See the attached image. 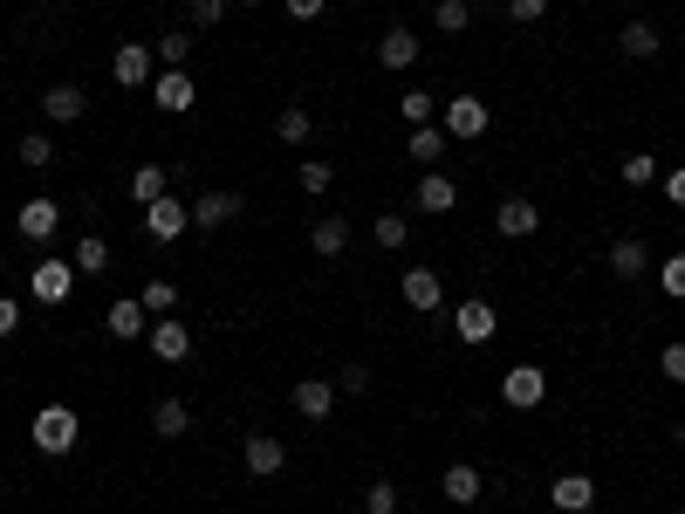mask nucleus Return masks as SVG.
Here are the masks:
<instances>
[{
  "mask_svg": "<svg viewBox=\"0 0 685 514\" xmlns=\"http://www.w3.org/2000/svg\"><path fill=\"white\" fill-rule=\"evenodd\" d=\"M289 14L295 21H322V0H289Z\"/></svg>",
  "mask_w": 685,
  "mask_h": 514,
  "instance_id": "obj_45",
  "label": "nucleus"
},
{
  "mask_svg": "<svg viewBox=\"0 0 685 514\" xmlns=\"http://www.w3.org/2000/svg\"><path fill=\"white\" fill-rule=\"evenodd\" d=\"M69 289H75V261H34V274H28V295L42 302V309L69 302Z\"/></svg>",
  "mask_w": 685,
  "mask_h": 514,
  "instance_id": "obj_5",
  "label": "nucleus"
},
{
  "mask_svg": "<svg viewBox=\"0 0 685 514\" xmlns=\"http://www.w3.org/2000/svg\"><path fill=\"white\" fill-rule=\"evenodd\" d=\"M439 487H446V501H453V507H473L480 494H487V473L466 466V460H453L446 473H439Z\"/></svg>",
  "mask_w": 685,
  "mask_h": 514,
  "instance_id": "obj_15",
  "label": "nucleus"
},
{
  "mask_svg": "<svg viewBox=\"0 0 685 514\" xmlns=\"http://www.w3.org/2000/svg\"><path fill=\"white\" fill-rule=\"evenodd\" d=\"M665 192H672V200H678V206H685V165H678V172H672V179H665Z\"/></svg>",
  "mask_w": 685,
  "mask_h": 514,
  "instance_id": "obj_46",
  "label": "nucleus"
},
{
  "mask_svg": "<svg viewBox=\"0 0 685 514\" xmlns=\"http://www.w3.org/2000/svg\"><path fill=\"white\" fill-rule=\"evenodd\" d=\"M103 330H110L117 343H138V336H151V309L131 302V295H117V302L103 309Z\"/></svg>",
  "mask_w": 685,
  "mask_h": 514,
  "instance_id": "obj_9",
  "label": "nucleus"
},
{
  "mask_svg": "<svg viewBox=\"0 0 685 514\" xmlns=\"http://www.w3.org/2000/svg\"><path fill=\"white\" fill-rule=\"evenodd\" d=\"M151 432H158V440H185V432H192V412H185L179 399H158V405H151Z\"/></svg>",
  "mask_w": 685,
  "mask_h": 514,
  "instance_id": "obj_25",
  "label": "nucleus"
},
{
  "mask_svg": "<svg viewBox=\"0 0 685 514\" xmlns=\"http://www.w3.org/2000/svg\"><path fill=\"white\" fill-rule=\"evenodd\" d=\"M83 110H90V97L75 90V83H56V90H42V117H49V124H83Z\"/></svg>",
  "mask_w": 685,
  "mask_h": 514,
  "instance_id": "obj_16",
  "label": "nucleus"
},
{
  "mask_svg": "<svg viewBox=\"0 0 685 514\" xmlns=\"http://www.w3.org/2000/svg\"><path fill=\"white\" fill-rule=\"evenodd\" d=\"M14 330H21V302L0 295V336H14Z\"/></svg>",
  "mask_w": 685,
  "mask_h": 514,
  "instance_id": "obj_44",
  "label": "nucleus"
},
{
  "mask_svg": "<svg viewBox=\"0 0 685 514\" xmlns=\"http://www.w3.org/2000/svg\"><path fill=\"white\" fill-rule=\"evenodd\" d=\"M295 185L309 192V200H322V192H330V185H336V172H330V165H322V158H302V172H295Z\"/></svg>",
  "mask_w": 685,
  "mask_h": 514,
  "instance_id": "obj_34",
  "label": "nucleus"
},
{
  "mask_svg": "<svg viewBox=\"0 0 685 514\" xmlns=\"http://www.w3.org/2000/svg\"><path fill=\"white\" fill-rule=\"evenodd\" d=\"M432 21H439V34H466V21H473V0H439V8H432Z\"/></svg>",
  "mask_w": 685,
  "mask_h": 514,
  "instance_id": "obj_33",
  "label": "nucleus"
},
{
  "mask_svg": "<svg viewBox=\"0 0 685 514\" xmlns=\"http://www.w3.org/2000/svg\"><path fill=\"white\" fill-rule=\"evenodd\" d=\"M240 460H248V473H254V481H274V473L289 466V446H281L274 432H254V440L240 446Z\"/></svg>",
  "mask_w": 685,
  "mask_h": 514,
  "instance_id": "obj_14",
  "label": "nucleus"
},
{
  "mask_svg": "<svg viewBox=\"0 0 685 514\" xmlns=\"http://www.w3.org/2000/svg\"><path fill=\"white\" fill-rule=\"evenodd\" d=\"M397 295H405V309L432 315L439 302H446V282H439V268H405V282H397Z\"/></svg>",
  "mask_w": 685,
  "mask_h": 514,
  "instance_id": "obj_13",
  "label": "nucleus"
},
{
  "mask_svg": "<svg viewBox=\"0 0 685 514\" xmlns=\"http://www.w3.org/2000/svg\"><path fill=\"white\" fill-rule=\"evenodd\" d=\"M644 268H652V254H644V241H617V248H611V274H617V282H637Z\"/></svg>",
  "mask_w": 685,
  "mask_h": 514,
  "instance_id": "obj_28",
  "label": "nucleus"
},
{
  "mask_svg": "<svg viewBox=\"0 0 685 514\" xmlns=\"http://www.w3.org/2000/svg\"><path fill=\"white\" fill-rule=\"evenodd\" d=\"M110 75H117V90H151V75H158V56L144 42H124L110 56Z\"/></svg>",
  "mask_w": 685,
  "mask_h": 514,
  "instance_id": "obj_7",
  "label": "nucleus"
},
{
  "mask_svg": "<svg viewBox=\"0 0 685 514\" xmlns=\"http://www.w3.org/2000/svg\"><path fill=\"white\" fill-rule=\"evenodd\" d=\"M165 192H172L165 165H138V172H131V200H138V206H151V200H165Z\"/></svg>",
  "mask_w": 685,
  "mask_h": 514,
  "instance_id": "obj_29",
  "label": "nucleus"
},
{
  "mask_svg": "<svg viewBox=\"0 0 685 514\" xmlns=\"http://www.w3.org/2000/svg\"><path fill=\"white\" fill-rule=\"evenodd\" d=\"M658 371H665L672 384H685V343H665V350H658Z\"/></svg>",
  "mask_w": 685,
  "mask_h": 514,
  "instance_id": "obj_42",
  "label": "nucleus"
},
{
  "mask_svg": "<svg viewBox=\"0 0 685 514\" xmlns=\"http://www.w3.org/2000/svg\"><path fill=\"white\" fill-rule=\"evenodd\" d=\"M501 330V315H494V302H480V295H466L460 309H453V336L460 343H487Z\"/></svg>",
  "mask_w": 685,
  "mask_h": 514,
  "instance_id": "obj_10",
  "label": "nucleus"
},
{
  "mask_svg": "<svg viewBox=\"0 0 685 514\" xmlns=\"http://www.w3.org/2000/svg\"><path fill=\"white\" fill-rule=\"evenodd\" d=\"M377 62H384L391 75H397V69H412V62H419V34H412V28H391L384 42H377Z\"/></svg>",
  "mask_w": 685,
  "mask_h": 514,
  "instance_id": "obj_24",
  "label": "nucleus"
},
{
  "mask_svg": "<svg viewBox=\"0 0 685 514\" xmlns=\"http://www.w3.org/2000/svg\"><path fill=\"white\" fill-rule=\"evenodd\" d=\"M364 507H371V514H397V481H371V487H364Z\"/></svg>",
  "mask_w": 685,
  "mask_h": 514,
  "instance_id": "obj_39",
  "label": "nucleus"
},
{
  "mask_svg": "<svg viewBox=\"0 0 685 514\" xmlns=\"http://www.w3.org/2000/svg\"><path fill=\"white\" fill-rule=\"evenodd\" d=\"M487 124H494V117H487V103H480V97H446V103H439V131L460 138V144L487 138Z\"/></svg>",
  "mask_w": 685,
  "mask_h": 514,
  "instance_id": "obj_2",
  "label": "nucleus"
},
{
  "mask_svg": "<svg viewBox=\"0 0 685 514\" xmlns=\"http://www.w3.org/2000/svg\"><path fill=\"white\" fill-rule=\"evenodd\" d=\"M144 343H151L158 364H185V357H192V330L179 323V315H151V336H144Z\"/></svg>",
  "mask_w": 685,
  "mask_h": 514,
  "instance_id": "obj_6",
  "label": "nucleus"
},
{
  "mask_svg": "<svg viewBox=\"0 0 685 514\" xmlns=\"http://www.w3.org/2000/svg\"><path fill=\"white\" fill-rule=\"evenodd\" d=\"M185 226H192V206H179V192H165V200L144 206V233H151V241H179Z\"/></svg>",
  "mask_w": 685,
  "mask_h": 514,
  "instance_id": "obj_11",
  "label": "nucleus"
},
{
  "mask_svg": "<svg viewBox=\"0 0 685 514\" xmlns=\"http://www.w3.org/2000/svg\"><path fill=\"white\" fill-rule=\"evenodd\" d=\"M548 14V0H507V21H521V28H535Z\"/></svg>",
  "mask_w": 685,
  "mask_h": 514,
  "instance_id": "obj_41",
  "label": "nucleus"
},
{
  "mask_svg": "<svg viewBox=\"0 0 685 514\" xmlns=\"http://www.w3.org/2000/svg\"><path fill=\"white\" fill-rule=\"evenodd\" d=\"M446 144H453V138L439 131V124H412V138H405V151L419 158L425 172H439V158H446Z\"/></svg>",
  "mask_w": 685,
  "mask_h": 514,
  "instance_id": "obj_22",
  "label": "nucleus"
},
{
  "mask_svg": "<svg viewBox=\"0 0 685 514\" xmlns=\"http://www.w3.org/2000/svg\"><path fill=\"white\" fill-rule=\"evenodd\" d=\"M28 440L34 453H75V440H83V419H75L69 405H42L28 419Z\"/></svg>",
  "mask_w": 685,
  "mask_h": 514,
  "instance_id": "obj_1",
  "label": "nucleus"
},
{
  "mask_svg": "<svg viewBox=\"0 0 685 514\" xmlns=\"http://www.w3.org/2000/svg\"><path fill=\"white\" fill-rule=\"evenodd\" d=\"M658 289H665L672 302H685V254H672V261H658Z\"/></svg>",
  "mask_w": 685,
  "mask_h": 514,
  "instance_id": "obj_38",
  "label": "nucleus"
},
{
  "mask_svg": "<svg viewBox=\"0 0 685 514\" xmlns=\"http://www.w3.org/2000/svg\"><path fill=\"white\" fill-rule=\"evenodd\" d=\"M226 220H240V192H199L192 200V226H226Z\"/></svg>",
  "mask_w": 685,
  "mask_h": 514,
  "instance_id": "obj_20",
  "label": "nucleus"
},
{
  "mask_svg": "<svg viewBox=\"0 0 685 514\" xmlns=\"http://www.w3.org/2000/svg\"><path fill=\"white\" fill-rule=\"evenodd\" d=\"M151 56L165 62V69H185V56H192V34H185V28H172V34H158V42H151Z\"/></svg>",
  "mask_w": 685,
  "mask_h": 514,
  "instance_id": "obj_32",
  "label": "nucleus"
},
{
  "mask_svg": "<svg viewBox=\"0 0 685 514\" xmlns=\"http://www.w3.org/2000/svg\"><path fill=\"white\" fill-rule=\"evenodd\" d=\"M185 8H192V28H213L226 14V0H185Z\"/></svg>",
  "mask_w": 685,
  "mask_h": 514,
  "instance_id": "obj_43",
  "label": "nucleus"
},
{
  "mask_svg": "<svg viewBox=\"0 0 685 514\" xmlns=\"http://www.w3.org/2000/svg\"><path fill=\"white\" fill-rule=\"evenodd\" d=\"M652 179H658V158L652 151H631L624 158V185H652Z\"/></svg>",
  "mask_w": 685,
  "mask_h": 514,
  "instance_id": "obj_37",
  "label": "nucleus"
},
{
  "mask_svg": "<svg viewBox=\"0 0 685 514\" xmlns=\"http://www.w3.org/2000/svg\"><path fill=\"white\" fill-rule=\"evenodd\" d=\"M371 233H377V248H405V241H412V220H405V213H377Z\"/></svg>",
  "mask_w": 685,
  "mask_h": 514,
  "instance_id": "obj_35",
  "label": "nucleus"
},
{
  "mask_svg": "<svg viewBox=\"0 0 685 514\" xmlns=\"http://www.w3.org/2000/svg\"><path fill=\"white\" fill-rule=\"evenodd\" d=\"M309 248H315L322 261H336V254L350 248V220H343V213H322V220L309 226Z\"/></svg>",
  "mask_w": 685,
  "mask_h": 514,
  "instance_id": "obj_21",
  "label": "nucleus"
},
{
  "mask_svg": "<svg viewBox=\"0 0 685 514\" xmlns=\"http://www.w3.org/2000/svg\"><path fill=\"white\" fill-rule=\"evenodd\" d=\"M548 399V371L542 364H514V371H501V405L507 412H535Z\"/></svg>",
  "mask_w": 685,
  "mask_h": 514,
  "instance_id": "obj_3",
  "label": "nucleus"
},
{
  "mask_svg": "<svg viewBox=\"0 0 685 514\" xmlns=\"http://www.w3.org/2000/svg\"><path fill=\"white\" fill-rule=\"evenodd\" d=\"M274 138H281V144H309V138H315V117H309L302 103H289V110L274 117Z\"/></svg>",
  "mask_w": 685,
  "mask_h": 514,
  "instance_id": "obj_26",
  "label": "nucleus"
},
{
  "mask_svg": "<svg viewBox=\"0 0 685 514\" xmlns=\"http://www.w3.org/2000/svg\"><path fill=\"white\" fill-rule=\"evenodd\" d=\"M151 103L165 110V117H185V110L199 103V90H192V75H185V69H158V75H151Z\"/></svg>",
  "mask_w": 685,
  "mask_h": 514,
  "instance_id": "obj_8",
  "label": "nucleus"
},
{
  "mask_svg": "<svg viewBox=\"0 0 685 514\" xmlns=\"http://www.w3.org/2000/svg\"><path fill=\"white\" fill-rule=\"evenodd\" d=\"M56 226H62V200H21L14 233H21L28 248H49V241H56Z\"/></svg>",
  "mask_w": 685,
  "mask_h": 514,
  "instance_id": "obj_4",
  "label": "nucleus"
},
{
  "mask_svg": "<svg viewBox=\"0 0 685 514\" xmlns=\"http://www.w3.org/2000/svg\"><path fill=\"white\" fill-rule=\"evenodd\" d=\"M617 49H624L631 62H652L665 42H658V28H652V21H624V28H617Z\"/></svg>",
  "mask_w": 685,
  "mask_h": 514,
  "instance_id": "obj_23",
  "label": "nucleus"
},
{
  "mask_svg": "<svg viewBox=\"0 0 685 514\" xmlns=\"http://www.w3.org/2000/svg\"><path fill=\"white\" fill-rule=\"evenodd\" d=\"M412 206H419V213H453V206H460V185H453L446 172H425L419 192H412Z\"/></svg>",
  "mask_w": 685,
  "mask_h": 514,
  "instance_id": "obj_18",
  "label": "nucleus"
},
{
  "mask_svg": "<svg viewBox=\"0 0 685 514\" xmlns=\"http://www.w3.org/2000/svg\"><path fill=\"white\" fill-rule=\"evenodd\" d=\"M336 391H343V399H364V391H371V371H364V364H343V371H336Z\"/></svg>",
  "mask_w": 685,
  "mask_h": 514,
  "instance_id": "obj_40",
  "label": "nucleus"
},
{
  "mask_svg": "<svg viewBox=\"0 0 685 514\" xmlns=\"http://www.w3.org/2000/svg\"><path fill=\"white\" fill-rule=\"evenodd\" d=\"M494 226L507 233V241H528V233L542 226V206H535V200H501V206H494Z\"/></svg>",
  "mask_w": 685,
  "mask_h": 514,
  "instance_id": "obj_17",
  "label": "nucleus"
},
{
  "mask_svg": "<svg viewBox=\"0 0 685 514\" xmlns=\"http://www.w3.org/2000/svg\"><path fill=\"white\" fill-rule=\"evenodd\" d=\"M548 507L555 514H590L596 507V481L590 473H562V481H548Z\"/></svg>",
  "mask_w": 685,
  "mask_h": 514,
  "instance_id": "obj_12",
  "label": "nucleus"
},
{
  "mask_svg": "<svg viewBox=\"0 0 685 514\" xmlns=\"http://www.w3.org/2000/svg\"><path fill=\"white\" fill-rule=\"evenodd\" d=\"M233 8H254V0H233Z\"/></svg>",
  "mask_w": 685,
  "mask_h": 514,
  "instance_id": "obj_47",
  "label": "nucleus"
},
{
  "mask_svg": "<svg viewBox=\"0 0 685 514\" xmlns=\"http://www.w3.org/2000/svg\"><path fill=\"white\" fill-rule=\"evenodd\" d=\"M69 261H75V274H103V268H110V241H103V233H83Z\"/></svg>",
  "mask_w": 685,
  "mask_h": 514,
  "instance_id": "obj_30",
  "label": "nucleus"
},
{
  "mask_svg": "<svg viewBox=\"0 0 685 514\" xmlns=\"http://www.w3.org/2000/svg\"><path fill=\"white\" fill-rule=\"evenodd\" d=\"M295 412L302 419H330L336 412V377H302L295 384Z\"/></svg>",
  "mask_w": 685,
  "mask_h": 514,
  "instance_id": "obj_19",
  "label": "nucleus"
},
{
  "mask_svg": "<svg viewBox=\"0 0 685 514\" xmlns=\"http://www.w3.org/2000/svg\"><path fill=\"white\" fill-rule=\"evenodd\" d=\"M397 110H405V124H439V90H405Z\"/></svg>",
  "mask_w": 685,
  "mask_h": 514,
  "instance_id": "obj_31",
  "label": "nucleus"
},
{
  "mask_svg": "<svg viewBox=\"0 0 685 514\" xmlns=\"http://www.w3.org/2000/svg\"><path fill=\"white\" fill-rule=\"evenodd\" d=\"M138 302H144L151 315H172V309H179V289H172V282H144V295H138Z\"/></svg>",
  "mask_w": 685,
  "mask_h": 514,
  "instance_id": "obj_36",
  "label": "nucleus"
},
{
  "mask_svg": "<svg viewBox=\"0 0 685 514\" xmlns=\"http://www.w3.org/2000/svg\"><path fill=\"white\" fill-rule=\"evenodd\" d=\"M14 158H21L28 172H49V165H56V138H49V131H28V138L14 144Z\"/></svg>",
  "mask_w": 685,
  "mask_h": 514,
  "instance_id": "obj_27",
  "label": "nucleus"
}]
</instances>
